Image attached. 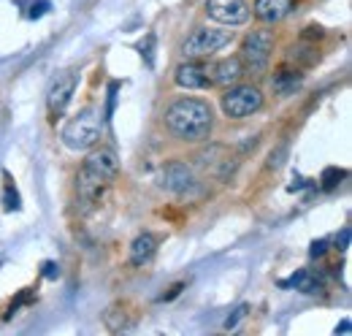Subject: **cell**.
<instances>
[{
  "label": "cell",
  "mask_w": 352,
  "mask_h": 336,
  "mask_svg": "<svg viewBox=\"0 0 352 336\" xmlns=\"http://www.w3.org/2000/svg\"><path fill=\"white\" fill-rule=\"evenodd\" d=\"M155 255H157V236L155 233H138L131 242V266H135V269L152 263Z\"/></svg>",
  "instance_id": "obj_13"
},
{
  "label": "cell",
  "mask_w": 352,
  "mask_h": 336,
  "mask_svg": "<svg viewBox=\"0 0 352 336\" xmlns=\"http://www.w3.org/2000/svg\"><path fill=\"white\" fill-rule=\"evenodd\" d=\"M293 6H296V0H255L252 14L263 25H276V22H282L293 11Z\"/></svg>",
  "instance_id": "obj_11"
},
{
  "label": "cell",
  "mask_w": 352,
  "mask_h": 336,
  "mask_svg": "<svg viewBox=\"0 0 352 336\" xmlns=\"http://www.w3.org/2000/svg\"><path fill=\"white\" fill-rule=\"evenodd\" d=\"M247 312H250V306L247 304H241V306H236L233 312H230V317L225 320V331H236L239 328V323L247 317Z\"/></svg>",
  "instance_id": "obj_19"
},
{
  "label": "cell",
  "mask_w": 352,
  "mask_h": 336,
  "mask_svg": "<svg viewBox=\"0 0 352 336\" xmlns=\"http://www.w3.org/2000/svg\"><path fill=\"white\" fill-rule=\"evenodd\" d=\"M244 76V65H241V60L239 57H225L220 60L214 68H212V84H217V87H233V84H239V79Z\"/></svg>",
  "instance_id": "obj_12"
},
{
  "label": "cell",
  "mask_w": 352,
  "mask_h": 336,
  "mask_svg": "<svg viewBox=\"0 0 352 336\" xmlns=\"http://www.w3.org/2000/svg\"><path fill=\"white\" fill-rule=\"evenodd\" d=\"M274 33L268 28H258L252 33L244 36L241 49H239V60L244 65V74H252V76H261L265 74L268 63H271V54H274Z\"/></svg>",
  "instance_id": "obj_3"
},
{
  "label": "cell",
  "mask_w": 352,
  "mask_h": 336,
  "mask_svg": "<svg viewBox=\"0 0 352 336\" xmlns=\"http://www.w3.org/2000/svg\"><path fill=\"white\" fill-rule=\"evenodd\" d=\"M79 87V71L76 68H68L63 74L54 76V82L49 84V92H46V109H49V117L57 120L65 114V109L71 106V98Z\"/></svg>",
  "instance_id": "obj_7"
},
{
  "label": "cell",
  "mask_w": 352,
  "mask_h": 336,
  "mask_svg": "<svg viewBox=\"0 0 352 336\" xmlns=\"http://www.w3.org/2000/svg\"><path fill=\"white\" fill-rule=\"evenodd\" d=\"M342 179H344V171L342 168H325L322 176H320V185H322V190H333Z\"/></svg>",
  "instance_id": "obj_17"
},
{
  "label": "cell",
  "mask_w": 352,
  "mask_h": 336,
  "mask_svg": "<svg viewBox=\"0 0 352 336\" xmlns=\"http://www.w3.org/2000/svg\"><path fill=\"white\" fill-rule=\"evenodd\" d=\"M3 209L11 211V209H19V193L16 187L11 185V179L6 176V193H3Z\"/></svg>",
  "instance_id": "obj_18"
},
{
  "label": "cell",
  "mask_w": 352,
  "mask_h": 336,
  "mask_svg": "<svg viewBox=\"0 0 352 336\" xmlns=\"http://www.w3.org/2000/svg\"><path fill=\"white\" fill-rule=\"evenodd\" d=\"M174 82L182 90H204L212 84V79H209V68L201 60H184L174 71Z\"/></svg>",
  "instance_id": "obj_10"
},
{
  "label": "cell",
  "mask_w": 352,
  "mask_h": 336,
  "mask_svg": "<svg viewBox=\"0 0 352 336\" xmlns=\"http://www.w3.org/2000/svg\"><path fill=\"white\" fill-rule=\"evenodd\" d=\"M166 130L187 144L209 141L214 130V112L204 98H176L163 114Z\"/></svg>",
  "instance_id": "obj_1"
},
{
  "label": "cell",
  "mask_w": 352,
  "mask_h": 336,
  "mask_svg": "<svg viewBox=\"0 0 352 336\" xmlns=\"http://www.w3.org/2000/svg\"><path fill=\"white\" fill-rule=\"evenodd\" d=\"M103 323H106V328H109L111 334L125 331V328L131 326V312H128V306H125V304H111V306L103 312Z\"/></svg>",
  "instance_id": "obj_16"
},
{
  "label": "cell",
  "mask_w": 352,
  "mask_h": 336,
  "mask_svg": "<svg viewBox=\"0 0 352 336\" xmlns=\"http://www.w3.org/2000/svg\"><path fill=\"white\" fill-rule=\"evenodd\" d=\"M206 17L222 28H239L250 22L252 6L247 0H206Z\"/></svg>",
  "instance_id": "obj_8"
},
{
  "label": "cell",
  "mask_w": 352,
  "mask_h": 336,
  "mask_svg": "<svg viewBox=\"0 0 352 336\" xmlns=\"http://www.w3.org/2000/svg\"><path fill=\"white\" fill-rule=\"evenodd\" d=\"M100 133H103L100 117L92 109H85L74 120H68V125L63 127V141L74 152H87L100 141Z\"/></svg>",
  "instance_id": "obj_5"
},
{
  "label": "cell",
  "mask_w": 352,
  "mask_h": 336,
  "mask_svg": "<svg viewBox=\"0 0 352 336\" xmlns=\"http://www.w3.org/2000/svg\"><path fill=\"white\" fill-rule=\"evenodd\" d=\"M195 185H198L195 168L184 160H171L160 174V187L171 196H187L190 190H195Z\"/></svg>",
  "instance_id": "obj_9"
},
{
  "label": "cell",
  "mask_w": 352,
  "mask_h": 336,
  "mask_svg": "<svg viewBox=\"0 0 352 336\" xmlns=\"http://www.w3.org/2000/svg\"><path fill=\"white\" fill-rule=\"evenodd\" d=\"M301 84H304V76H301L298 68H282V71H276V74L271 76V90H274V95H279V98L296 95V92L301 90Z\"/></svg>",
  "instance_id": "obj_14"
},
{
  "label": "cell",
  "mask_w": 352,
  "mask_h": 336,
  "mask_svg": "<svg viewBox=\"0 0 352 336\" xmlns=\"http://www.w3.org/2000/svg\"><path fill=\"white\" fill-rule=\"evenodd\" d=\"M325 252H328V242H325V239H320V242H314V244L309 247V255H311V258H322Z\"/></svg>",
  "instance_id": "obj_23"
},
{
  "label": "cell",
  "mask_w": 352,
  "mask_h": 336,
  "mask_svg": "<svg viewBox=\"0 0 352 336\" xmlns=\"http://www.w3.org/2000/svg\"><path fill=\"white\" fill-rule=\"evenodd\" d=\"M287 288H296L298 293L304 295H317L325 291V280L320 277V274H314V271H307V269H301V271H296L293 277H290V282H285Z\"/></svg>",
  "instance_id": "obj_15"
},
{
  "label": "cell",
  "mask_w": 352,
  "mask_h": 336,
  "mask_svg": "<svg viewBox=\"0 0 352 336\" xmlns=\"http://www.w3.org/2000/svg\"><path fill=\"white\" fill-rule=\"evenodd\" d=\"M304 39H322V30H320V28H309Z\"/></svg>",
  "instance_id": "obj_26"
},
{
  "label": "cell",
  "mask_w": 352,
  "mask_h": 336,
  "mask_svg": "<svg viewBox=\"0 0 352 336\" xmlns=\"http://www.w3.org/2000/svg\"><path fill=\"white\" fill-rule=\"evenodd\" d=\"M233 39L230 30H222V28H198L195 33H190L182 46H179V54L184 60H204L214 52H220L222 46H228Z\"/></svg>",
  "instance_id": "obj_6"
},
{
  "label": "cell",
  "mask_w": 352,
  "mask_h": 336,
  "mask_svg": "<svg viewBox=\"0 0 352 336\" xmlns=\"http://www.w3.org/2000/svg\"><path fill=\"white\" fill-rule=\"evenodd\" d=\"M120 174V160L111 149H95L76 174V198L82 207H92Z\"/></svg>",
  "instance_id": "obj_2"
},
{
  "label": "cell",
  "mask_w": 352,
  "mask_h": 336,
  "mask_svg": "<svg viewBox=\"0 0 352 336\" xmlns=\"http://www.w3.org/2000/svg\"><path fill=\"white\" fill-rule=\"evenodd\" d=\"M182 288H184L182 282H179V285H174V288H171L168 293H163V295H160V301H174L176 295H179V291H182Z\"/></svg>",
  "instance_id": "obj_25"
},
{
  "label": "cell",
  "mask_w": 352,
  "mask_h": 336,
  "mask_svg": "<svg viewBox=\"0 0 352 336\" xmlns=\"http://www.w3.org/2000/svg\"><path fill=\"white\" fill-rule=\"evenodd\" d=\"M152 46H155V36L149 33V36H146V46H144V43L138 46V49H141V54L146 57V65H152V63H155V60H152Z\"/></svg>",
  "instance_id": "obj_22"
},
{
  "label": "cell",
  "mask_w": 352,
  "mask_h": 336,
  "mask_svg": "<svg viewBox=\"0 0 352 336\" xmlns=\"http://www.w3.org/2000/svg\"><path fill=\"white\" fill-rule=\"evenodd\" d=\"M336 331H342V334H344V331H350V320H344L342 326H336Z\"/></svg>",
  "instance_id": "obj_27"
},
{
  "label": "cell",
  "mask_w": 352,
  "mask_h": 336,
  "mask_svg": "<svg viewBox=\"0 0 352 336\" xmlns=\"http://www.w3.org/2000/svg\"><path fill=\"white\" fill-rule=\"evenodd\" d=\"M265 98L261 92V87L255 84H233V87H225L220 98V109L225 117L230 120H244V117H252L263 109Z\"/></svg>",
  "instance_id": "obj_4"
},
{
  "label": "cell",
  "mask_w": 352,
  "mask_h": 336,
  "mask_svg": "<svg viewBox=\"0 0 352 336\" xmlns=\"http://www.w3.org/2000/svg\"><path fill=\"white\" fill-rule=\"evenodd\" d=\"M285 158H287V147L285 144H279L271 155H268V160H265V168H271V171H276V168L285 163Z\"/></svg>",
  "instance_id": "obj_20"
},
{
  "label": "cell",
  "mask_w": 352,
  "mask_h": 336,
  "mask_svg": "<svg viewBox=\"0 0 352 336\" xmlns=\"http://www.w3.org/2000/svg\"><path fill=\"white\" fill-rule=\"evenodd\" d=\"M49 8H52L49 0H33V3H30V11H28V19H38V17H44Z\"/></svg>",
  "instance_id": "obj_21"
},
{
  "label": "cell",
  "mask_w": 352,
  "mask_h": 336,
  "mask_svg": "<svg viewBox=\"0 0 352 336\" xmlns=\"http://www.w3.org/2000/svg\"><path fill=\"white\" fill-rule=\"evenodd\" d=\"M44 277H46V280H57V277H60L57 263H44Z\"/></svg>",
  "instance_id": "obj_24"
}]
</instances>
